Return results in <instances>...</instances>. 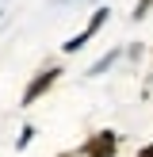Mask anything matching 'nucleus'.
Masks as SVG:
<instances>
[{"instance_id":"obj_1","label":"nucleus","mask_w":153,"mask_h":157,"mask_svg":"<svg viewBox=\"0 0 153 157\" xmlns=\"http://www.w3.org/2000/svg\"><path fill=\"white\" fill-rule=\"evenodd\" d=\"M103 19H107V8H99V12H96V15L88 19V27H84V31H80L76 38H69V42H65V50H76V46H84V42H88V38H92V35L99 31V23H103Z\"/></svg>"},{"instance_id":"obj_2","label":"nucleus","mask_w":153,"mask_h":157,"mask_svg":"<svg viewBox=\"0 0 153 157\" xmlns=\"http://www.w3.org/2000/svg\"><path fill=\"white\" fill-rule=\"evenodd\" d=\"M84 153H88V157H111V153H115V134H111V130L96 134V138L88 142V150H84Z\"/></svg>"},{"instance_id":"obj_3","label":"nucleus","mask_w":153,"mask_h":157,"mask_svg":"<svg viewBox=\"0 0 153 157\" xmlns=\"http://www.w3.org/2000/svg\"><path fill=\"white\" fill-rule=\"evenodd\" d=\"M54 81H58V69H46V73H42V77H35V84H31V88H27V92H23V104H35V100H38V96H42V92H46V88H50V84H54Z\"/></svg>"},{"instance_id":"obj_4","label":"nucleus","mask_w":153,"mask_h":157,"mask_svg":"<svg viewBox=\"0 0 153 157\" xmlns=\"http://www.w3.org/2000/svg\"><path fill=\"white\" fill-rule=\"evenodd\" d=\"M149 4H153V0H138V8H134V15H145V12H149Z\"/></svg>"},{"instance_id":"obj_5","label":"nucleus","mask_w":153,"mask_h":157,"mask_svg":"<svg viewBox=\"0 0 153 157\" xmlns=\"http://www.w3.org/2000/svg\"><path fill=\"white\" fill-rule=\"evenodd\" d=\"M138 157H153V146H145V150H142V153H138Z\"/></svg>"}]
</instances>
